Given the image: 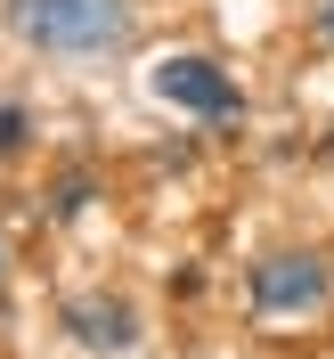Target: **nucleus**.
<instances>
[{
	"mask_svg": "<svg viewBox=\"0 0 334 359\" xmlns=\"http://www.w3.org/2000/svg\"><path fill=\"white\" fill-rule=\"evenodd\" d=\"M8 25L57 57H98L131 33V0H8Z\"/></svg>",
	"mask_w": 334,
	"mask_h": 359,
	"instance_id": "1",
	"label": "nucleus"
},
{
	"mask_svg": "<svg viewBox=\"0 0 334 359\" xmlns=\"http://www.w3.org/2000/svg\"><path fill=\"white\" fill-rule=\"evenodd\" d=\"M147 90H155L163 107H188V114H212V123H228V114H245V98H237V82H228L212 57H163V66H147Z\"/></svg>",
	"mask_w": 334,
	"mask_h": 359,
	"instance_id": "2",
	"label": "nucleus"
},
{
	"mask_svg": "<svg viewBox=\"0 0 334 359\" xmlns=\"http://www.w3.org/2000/svg\"><path fill=\"white\" fill-rule=\"evenodd\" d=\"M318 302H326V262H310V253H261L253 262V311L261 318H293Z\"/></svg>",
	"mask_w": 334,
	"mask_h": 359,
	"instance_id": "3",
	"label": "nucleus"
},
{
	"mask_svg": "<svg viewBox=\"0 0 334 359\" xmlns=\"http://www.w3.org/2000/svg\"><path fill=\"white\" fill-rule=\"evenodd\" d=\"M66 335L82 343V351L123 359V351L139 343V311L123 302V294H82V302H66Z\"/></svg>",
	"mask_w": 334,
	"mask_h": 359,
	"instance_id": "4",
	"label": "nucleus"
},
{
	"mask_svg": "<svg viewBox=\"0 0 334 359\" xmlns=\"http://www.w3.org/2000/svg\"><path fill=\"white\" fill-rule=\"evenodd\" d=\"M25 139H33V114H25V107H0V156H17Z\"/></svg>",
	"mask_w": 334,
	"mask_h": 359,
	"instance_id": "5",
	"label": "nucleus"
},
{
	"mask_svg": "<svg viewBox=\"0 0 334 359\" xmlns=\"http://www.w3.org/2000/svg\"><path fill=\"white\" fill-rule=\"evenodd\" d=\"M82 204H90V180H66V188H57V221H74Z\"/></svg>",
	"mask_w": 334,
	"mask_h": 359,
	"instance_id": "6",
	"label": "nucleus"
},
{
	"mask_svg": "<svg viewBox=\"0 0 334 359\" xmlns=\"http://www.w3.org/2000/svg\"><path fill=\"white\" fill-rule=\"evenodd\" d=\"M318 33H326V41H334V0H326V8H318Z\"/></svg>",
	"mask_w": 334,
	"mask_h": 359,
	"instance_id": "7",
	"label": "nucleus"
}]
</instances>
